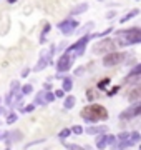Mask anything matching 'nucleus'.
<instances>
[{
    "label": "nucleus",
    "mask_w": 141,
    "mask_h": 150,
    "mask_svg": "<svg viewBox=\"0 0 141 150\" xmlns=\"http://www.w3.org/2000/svg\"><path fill=\"white\" fill-rule=\"evenodd\" d=\"M33 103L35 105H45V90H42V92H38L37 95H35V100H33Z\"/></svg>",
    "instance_id": "dca6fc26"
},
{
    "label": "nucleus",
    "mask_w": 141,
    "mask_h": 150,
    "mask_svg": "<svg viewBox=\"0 0 141 150\" xmlns=\"http://www.w3.org/2000/svg\"><path fill=\"white\" fill-rule=\"evenodd\" d=\"M17 113H8V117H7V123H8V125H12V123H15L17 122Z\"/></svg>",
    "instance_id": "bb28decb"
},
{
    "label": "nucleus",
    "mask_w": 141,
    "mask_h": 150,
    "mask_svg": "<svg viewBox=\"0 0 141 150\" xmlns=\"http://www.w3.org/2000/svg\"><path fill=\"white\" fill-rule=\"evenodd\" d=\"M61 88L65 92H70L73 88V82H71L70 77H63V85H61Z\"/></svg>",
    "instance_id": "f3484780"
},
{
    "label": "nucleus",
    "mask_w": 141,
    "mask_h": 150,
    "mask_svg": "<svg viewBox=\"0 0 141 150\" xmlns=\"http://www.w3.org/2000/svg\"><path fill=\"white\" fill-rule=\"evenodd\" d=\"M87 98L90 100V102H93V100L96 98V92L93 90V88H88L87 90Z\"/></svg>",
    "instance_id": "393cba45"
},
{
    "label": "nucleus",
    "mask_w": 141,
    "mask_h": 150,
    "mask_svg": "<svg viewBox=\"0 0 141 150\" xmlns=\"http://www.w3.org/2000/svg\"><path fill=\"white\" fill-rule=\"evenodd\" d=\"M141 79L140 74H130L126 79H123V83H138Z\"/></svg>",
    "instance_id": "4468645a"
},
{
    "label": "nucleus",
    "mask_w": 141,
    "mask_h": 150,
    "mask_svg": "<svg viewBox=\"0 0 141 150\" xmlns=\"http://www.w3.org/2000/svg\"><path fill=\"white\" fill-rule=\"evenodd\" d=\"M114 42H116V45H121V47L133 45V43H140L141 42V28L131 27L128 30H118Z\"/></svg>",
    "instance_id": "f03ea898"
},
{
    "label": "nucleus",
    "mask_w": 141,
    "mask_h": 150,
    "mask_svg": "<svg viewBox=\"0 0 141 150\" xmlns=\"http://www.w3.org/2000/svg\"><path fill=\"white\" fill-rule=\"evenodd\" d=\"M45 140H35V142H32V144H27L25 145V149H32L33 145H38V144H43Z\"/></svg>",
    "instance_id": "473e14b6"
},
{
    "label": "nucleus",
    "mask_w": 141,
    "mask_h": 150,
    "mask_svg": "<svg viewBox=\"0 0 141 150\" xmlns=\"http://www.w3.org/2000/svg\"><path fill=\"white\" fill-rule=\"evenodd\" d=\"M50 23H47V25H45L43 27V30H42V35H40V43H45V40H47V33L50 32Z\"/></svg>",
    "instance_id": "412c9836"
},
{
    "label": "nucleus",
    "mask_w": 141,
    "mask_h": 150,
    "mask_svg": "<svg viewBox=\"0 0 141 150\" xmlns=\"http://www.w3.org/2000/svg\"><path fill=\"white\" fill-rule=\"evenodd\" d=\"M83 74H85V67H78V69H75V75L80 77V75H83Z\"/></svg>",
    "instance_id": "f704fd0d"
},
{
    "label": "nucleus",
    "mask_w": 141,
    "mask_h": 150,
    "mask_svg": "<svg viewBox=\"0 0 141 150\" xmlns=\"http://www.w3.org/2000/svg\"><path fill=\"white\" fill-rule=\"evenodd\" d=\"M10 90H20V83H18V80H13V82H12Z\"/></svg>",
    "instance_id": "2f4dec72"
},
{
    "label": "nucleus",
    "mask_w": 141,
    "mask_h": 150,
    "mask_svg": "<svg viewBox=\"0 0 141 150\" xmlns=\"http://www.w3.org/2000/svg\"><path fill=\"white\" fill-rule=\"evenodd\" d=\"M116 137H114V135H105V144H106V147H114V145H116Z\"/></svg>",
    "instance_id": "a211bd4d"
},
{
    "label": "nucleus",
    "mask_w": 141,
    "mask_h": 150,
    "mask_svg": "<svg viewBox=\"0 0 141 150\" xmlns=\"http://www.w3.org/2000/svg\"><path fill=\"white\" fill-rule=\"evenodd\" d=\"M140 113H141V102L138 100V102H133V105L130 108H126V110H123V112L119 113V118L121 120H128V118L138 117Z\"/></svg>",
    "instance_id": "423d86ee"
},
{
    "label": "nucleus",
    "mask_w": 141,
    "mask_h": 150,
    "mask_svg": "<svg viewBox=\"0 0 141 150\" xmlns=\"http://www.w3.org/2000/svg\"><path fill=\"white\" fill-rule=\"evenodd\" d=\"M32 110H35V103H30V105H27L25 108H22V112H32Z\"/></svg>",
    "instance_id": "72a5a7b5"
},
{
    "label": "nucleus",
    "mask_w": 141,
    "mask_h": 150,
    "mask_svg": "<svg viewBox=\"0 0 141 150\" xmlns=\"http://www.w3.org/2000/svg\"><path fill=\"white\" fill-rule=\"evenodd\" d=\"M128 139H130V142H131L133 145H136L138 142H140V132H136V130H135V132H131Z\"/></svg>",
    "instance_id": "4be33fe9"
},
{
    "label": "nucleus",
    "mask_w": 141,
    "mask_h": 150,
    "mask_svg": "<svg viewBox=\"0 0 141 150\" xmlns=\"http://www.w3.org/2000/svg\"><path fill=\"white\" fill-rule=\"evenodd\" d=\"M138 13H140V10H138V8H135V10H131L130 13H126V15L123 17V18H121V23H125V22L131 20V18H133V17H136Z\"/></svg>",
    "instance_id": "aec40b11"
},
{
    "label": "nucleus",
    "mask_w": 141,
    "mask_h": 150,
    "mask_svg": "<svg viewBox=\"0 0 141 150\" xmlns=\"http://www.w3.org/2000/svg\"><path fill=\"white\" fill-rule=\"evenodd\" d=\"M105 147H106V144H105V134H101V135H98V139H96V149H105Z\"/></svg>",
    "instance_id": "5701e85b"
},
{
    "label": "nucleus",
    "mask_w": 141,
    "mask_h": 150,
    "mask_svg": "<svg viewBox=\"0 0 141 150\" xmlns=\"http://www.w3.org/2000/svg\"><path fill=\"white\" fill-rule=\"evenodd\" d=\"M87 8H88V4H78V5H75L71 8V13L73 15H80L83 12H87Z\"/></svg>",
    "instance_id": "ddd939ff"
},
{
    "label": "nucleus",
    "mask_w": 141,
    "mask_h": 150,
    "mask_svg": "<svg viewBox=\"0 0 141 150\" xmlns=\"http://www.w3.org/2000/svg\"><path fill=\"white\" fill-rule=\"evenodd\" d=\"M131 74H141V65H140V64H138V65H136V67H135V69H133V70H131Z\"/></svg>",
    "instance_id": "58836bf2"
},
{
    "label": "nucleus",
    "mask_w": 141,
    "mask_h": 150,
    "mask_svg": "<svg viewBox=\"0 0 141 150\" xmlns=\"http://www.w3.org/2000/svg\"><path fill=\"white\" fill-rule=\"evenodd\" d=\"M8 2H10V4H13V2H15V0H8Z\"/></svg>",
    "instance_id": "49530a36"
},
{
    "label": "nucleus",
    "mask_w": 141,
    "mask_h": 150,
    "mask_svg": "<svg viewBox=\"0 0 141 150\" xmlns=\"http://www.w3.org/2000/svg\"><path fill=\"white\" fill-rule=\"evenodd\" d=\"M3 112H5V110H3V108H2V107H0V113H3Z\"/></svg>",
    "instance_id": "a18cd8bd"
},
{
    "label": "nucleus",
    "mask_w": 141,
    "mask_h": 150,
    "mask_svg": "<svg viewBox=\"0 0 141 150\" xmlns=\"http://www.w3.org/2000/svg\"><path fill=\"white\" fill-rule=\"evenodd\" d=\"M93 38V35H83L82 38H78L73 45H70V47L66 48V54H70V52H73L75 54V57H78V55L83 54V50H85V47L88 45V42Z\"/></svg>",
    "instance_id": "20e7f679"
},
{
    "label": "nucleus",
    "mask_w": 141,
    "mask_h": 150,
    "mask_svg": "<svg viewBox=\"0 0 141 150\" xmlns=\"http://www.w3.org/2000/svg\"><path fill=\"white\" fill-rule=\"evenodd\" d=\"M106 17H108V18H111V17H114V12H108V13H106Z\"/></svg>",
    "instance_id": "79ce46f5"
},
{
    "label": "nucleus",
    "mask_w": 141,
    "mask_h": 150,
    "mask_svg": "<svg viewBox=\"0 0 141 150\" xmlns=\"http://www.w3.org/2000/svg\"><path fill=\"white\" fill-rule=\"evenodd\" d=\"M71 132H73V134H76V135H80V134H83V129L82 127H80V125H75V127H71Z\"/></svg>",
    "instance_id": "c756f323"
},
{
    "label": "nucleus",
    "mask_w": 141,
    "mask_h": 150,
    "mask_svg": "<svg viewBox=\"0 0 141 150\" xmlns=\"http://www.w3.org/2000/svg\"><path fill=\"white\" fill-rule=\"evenodd\" d=\"M106 130H108V127L106 125H101V127H88L85 132L88 135H96V134H106Z\"/></svg>",
    "instance_id": "9b49d317"
},
{
    "label": "nucleus",
    "mask_w": 141,
    "mask_h": 150,
    "mask_svg": "<svg viewBox=\"0 0 141 150\" xmlns=\"http://www.w3.org/2000/svg\"><path fill=\"white\" fill-rule=\"evenodd\" d=\"M98 2H103V0H98Z\"/></svg>",
    "instance_id": "de8ad7c7"
},
{
    "label": "nucleus",
    "mask_w": 141,
    "mask_h": 150,
    "mask_svg": "<svg viewBox=\"0 0 141 150\" xmlns=\"http://www.w3.org/2000/svg\"><path fill=\"white\" fill-rule=\"evenodd\" d=\"M22 132H20V130H12V132H7V135H5V139H7V149H8V147H10L12 144H13V142H20V140H22Z\"/></svg>",
    "instance_id": "1a4fd4ad"
},
{
    "label": "nucleus",
    "mask_w": 141,
    "mask_h": 150,
    "mask_svg": "<svg viewBox=\"0 0 141 150\" xmlns=\"http://www.w3.org/2000/svg\"><path fill=\"white\" fill-rule=\"evenodd\" d=\"M66 149H75V150H78V149H83V147H80V145H66Z\"/></svg>",
    "instance_id": "ea45409f"
},
{
    "label": "nucleus",
    "mask_w": 141,
    "mask_h": 150,
    "mask_svg": "<svg viewBox=\"0 0 141 150\" xmlns=\"http://www.w3.org/2000/svg\"><path fill=\"white\" fill-rule=\"evenodd\" d=\"M28 72H30V69H23V70H22V77H27Z\"/></svg>",
    "instance_id": "a19ab883"
},
{
    "label": "nucleus",
    "mask_w": 141,
    "mask_h": 150,
    "mask_svg": "<svg viewBox=\"0 0 141 150\" xmlns=\"http://www.w3.org/2000/svg\"><path fill=\"white\" fill-rule=\"evenodd\" d=\"M80 115H82L85 122L91 123V122H98V120H106L108 118V110L100 103H91L88 107H83Z\"/></svg>",
    "instance_id": "f257e3e1"
},
{
    "label": "nucleus",
    "mask_w": 141,
    "mask_h": 150,
    "mask_svg": "<svg viewBox=\"0 0 141 150\" xmlns=\"http://www.w3.org/2000/svg\"><path fill=\"white\" fill-rule=\"evenodd\" d=\"M71 62H73L71 55L65 52V54H63V55L58 59V62H57V70H58L60 74H61V72H66V70L71 67Z\"/></svg>",
    "instance_id": "6e6552de"
},
{
    "label": "nucleus",
    "mask_w": 141,
    "mask_h": 150,
    "mask_svg": "<svg viewBox=\"0 0 141 150\" xmlns=\"http://www.w3.org/2000/svg\"><path fill=\"white\" fill-rule=\"evenodd\" d=\"M128 137H130V134H128V132H121V134H119L118 137H116V139L123 140V139H128Z\"/></svg>",
    "instance_id": "e433bc0d"
},
{
    "label": "nucleus",
    "mask_w": 141,
    "mask_h": 150,
    "mask_svg": "<svg viewBox=\"0 0 141 150\" xmlns=\"http://www.w3.org/2000/svg\"><path fill=\"white\" fill-rule=\"evenodd\" d=\"M55 98H57V97H55V95H53V93H52L50 90H45V102H47V103L53 102Z\"/></svg>",
    "instance_id": "b1692460"
},
{
    "label": "nucleus",
    "mask_w": 141,
    "mask_h": 150,
    "mask_svg": "<svg viewBox=\"0 0 141 150\" xmlns=\"http://www.w3.org/2000/svg\"><path fill=\"white\" fill-rule=\"evenodd\" d=\"M108 83H110V79L106 77V79H103V80L98 83V88H100V90H105V87L108 85Z\"/></svg>",
    "instance_id": "c85d7f7f"
},
{
    "label": "nucleus",
    "mask_w": 141,
    "mask_h": 150,
    "mask_svg": "<svg viewBox=\"0 0 141 150\" xmlns=\"http://www.w3.org/2000/svg\"><path fill=\"white\" fill-rule=\"evenodd\" d=\"M70 134H71L70 129H61V132L58 134V137L60 139H66V137H70Z\"/></svg>",
    "instance_id": "a878e982"
},
{
    "label": "nucleus",
    "mask_w": 141,
    "mask_h": 150,
    "mask_svg": "<svg viewBox=\"0 0 141 150\" xmlns=\"http://www.w3.org/2000/svg\"><path fill=\"white\" fill-rule=\"evenodd\" d=\"M126 57H128L126 54H123V52H116V50L106 52V55L103 57V65L105 67H114V65L121 64Z\"/></svg>",
    "instance_id": "7ed1b4c3"
},
{
    "label": "nucleus",
    "mask_w": 141,
    "mask_h": 150,
    "mask_svg": "<svg viewBox=\"0 0 141 150\" xmlns=\"http://www.w3.org/2000/svg\"><path fill=\"white\" fill-rule=\"evenodd\" d=\"M53 95L55 97H60V98H63V97H65V90H63V88H61V90H57Z\"/></svg>",
    "instance_id": "c9c22d12"
},
{
    "label": "nucleus",
    "mask_w": 141,
    "mask_h": 150,
    "mask_svg": "<svg viewBox=\"0 0 141 150\" xmlns=\"http://www.w3.org/2000/svg\"><path fill=\"white\" fill-rule=\"evenodd\" d=\"M93 27H95V23H93V22H90V23H87V25H85V27L82 28V33H85V32H90V30H91Z\"/></svg>",
    "instance_id": "7c9ffc66"
},
{
    "label": "nucleus",
    "mask_w": 141,
    "mask_h": 150,
    "mask_svg": "<svg viewBox=\"0 0 141 150\" xmlns=\"http://www.w3.org/2000/svg\"><path fill=\"white\" fill-rule=\"evenodd\" d=\"M75 103H76V98L73 95H68V97H65V102H63V107L66 108V110H70V108H73L75 107Z\"/></svg>",
    "instance_id": "2eb2a0df"
},
{
    "label": "nucleus",
    "mask_w": 141,
    "mask_h": 150,
    "mask_svg": "<svg viewBox=\"0 0 141 150\" xmlns=\"http://www.w3.org/2000/svg\"><path fill=\"white\" fill-rule=\"evenodd\" d=\"M5 135H7V132H0V140L5 139Z\"/></svg>",
    "instance_id": "37998d69"
},
{
    "label": "nucleus",
    "mask_w": 141,
    "mask_h": 150,
    "mask_svg": "<svg viewBox=\"0 0 141 150\" xmlns=\"http://www.w3.org/2000/svg\"><path fill=\"white\" fill-rule=\"evenodd\" d=\"M111 50H116V42L111 40V38H103L93 47L95 54H106V52H111Z\"/></svg>",
    "instance_id": "39448f33"
},
{
    "label": "nucleus",
    "mask_w": 141,
    "mask_h": 150,
    "mask_svg": "<svg viewBox=\"0 0 141 150\" xmlns=\"http://www.w3.org/2000/svg\"><path fill=\"white\" fill-rule=\"evenodd\" d=\"M76 27H78V22H76L75 18H66V20H63V22L58 23V28L65 33V35H70Z\"/></svg>",
    "instance_id": "0eeeda50"
},
{
    "label": "nucleus",
    "mask_w": 141,
    "mask_h": 150,
    "mask_svg": "<svg viewBox=\"0 0 141 150\" xmlns=\"http://www.w3.org/2000/svg\"><path fill=\"white\" fill-rule=\"evenodd\" d=\"M63 47H66V43H65V42H63V43H60V47H58L60 52H61V48H63Z\"/></svg>",
    "instance_id": "c03bdc74"
},
{
    "label": "nucleus",
    "mask_w": 141,
    "mask_h": 150,
    "mask_svg": "<svg viewBox=\"0 0 141 150\" xmlns=\"http://www.w3.org/2000/svg\"><path fill=\"white\" fill-rule=\"evenodd\" d=\"M32 90H33V87L30 85V83H27V85H23V87H22V93H23V95H27V93H32Z\"/></svg>",
    "instance_id": "cd10ccee"
},
{
    "label": "nucleus",
    "mask_w": 141,
    "mask_h": 150,
    "mask_svg": "<svg viewBox=\"0 0 141 150\" xmlns=\"http://www.w3.org/2000/svg\"><path fill=\"white\" fill-rule=\"evenodd\" d=\"M116 149H130V147H133V144L130 142V139H123L119 144H116L114 145Z\"/></svg>",
    "instance_id": "6ab92c4d"
},
{
    "label": "nucleus",
    "mask_w": 141,
    "mask_h": 150,
    "mask_svg": "<svg viewBox=\"0 0 141 150\" xmlns=\"http://www.w3.org/2000/svg\"><path fill=\"white\" fill-rule=\"evenodd\" d=\"M128 98H130V102H138V100H141V88L138 83L131 88V92L128 93Z\"/></svg>",
    "instance_id": "9d476101"
},
{
    "label": "nucleus",
    "mask_w": 141,
    "mask_h": 150,
    "mask_svg": "<svg viewBox=\"0 0 141 150\" xmlns=\"http://www.w3.org/2000/svg\"><path fill=\"white\" fill-rule=\"evenodd\" d=\"M118 90H119V87H113V88H111V90L108 92V97L114 95V93H118Z\"/></svg>",
    "instance_id": "4c0bfd02"
},
{
    "label": "nucleus",
    "mask_w": 141,
    "mask_h": 150,
    "mask_svg": "<svg viewBox=\"0 0 141 150\" xmlns=\"http://www.w3.org/2000/svg\"><path fill=\"white\" fill-rule=\"evenodd\" d=\"M47 65H48L47 57H45V54H42V55H40V60H38L37 64H35V67H33V70H35V72H40V70H43Z\"/></svg>",
    "instance_id": "f8f14e48"
}]
</instances>
